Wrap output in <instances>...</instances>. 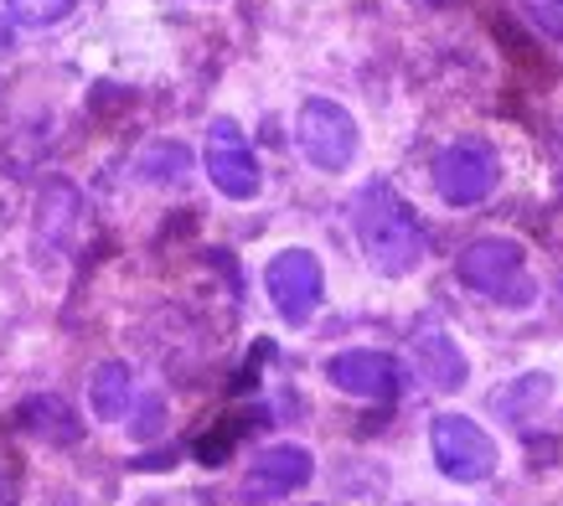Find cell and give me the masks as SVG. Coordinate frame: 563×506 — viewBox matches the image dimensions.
Listing matches in <instances>:
<instances>
[{"instance_id":"cell-10","label":"cell","mask_w":563,"mask_h":506,"mask_svg":"<svg viewBox=\"0 0 563 506\" xmlns=\"http://www.w3.org/2000/svg\"><path fill=\"white\" fill-rule=\"evenodd\" d=\"M310 450L300 444H274L264 455L254 460V471H249V496H285V491L306 486L310 481Z\"/></svg>"},{"instance_id":"cell-2","label":"cell","mask_w":563,"mask_h":506,"mask_svg":"<svg viewBox=\"0 0 563 506\" xmlns=\"http://www.w3.org/2000/svg\"><path fill=\"white\" fill-rule=\"evenodd\" d=\"M461 279L471 289H481L486 300L496 305H532V279L528 264H522V249L512 238H476L471 249L461 253Z\"/></svg>"},{"instance_id":"cell-11","label":"cell","mask_w":563,"mask_h":506,"mask_svg":"<svg viewBox=\"0 0 563 506\" xmlns=\"http://www.w3.org/2000/svg\"><path fill=\"white\" fill-rule=\"evenodd\" d=\"M130 393H135V377H130V367H120V362H103L99 372H93V388H88V404H93V414L99 419H124V408H130Z\"/></svg>"},{"instance_id":"cell-3","label":"cell","mask_w":563,"mask_h":506,"mask_svg":"<svg viewBox=\"0 0 563 506\" xmlns=\"http://www.w3.org/2000/svg\"><path fill=\"white\" fill-rule=\"evenodd\" d=\"M295 140L316 170H346L357 155V119L331 99H306L295 119Z\"/></svg>"},{"instance_id":"cell-14","label":"cell","mask_w":563,"mask_h":506,"mask_svg":"<svg viewBox=\"0 0 563 506\" xmlns=\"http://www.w3.org/2000/svg\"><path fill=\"white\" fill-rule=\"evenodd\" d=\"M11 47V26H5V21H0V52Z\"/></svg>"},{"instance_id":"cell-5","label":"cell","mask_w":563,"mask_h":506,"mask_svg":"<svg viewBox=\"0 0 563 506\" xmlns=\"http://www.w3.org/2000/svg\"><path fill=\"white\" fill-rule=\"evenodd\" d=\"M501 182V161L486 140H455L444 145L440 161H434V186L450 207H476L486 202Z\"/></svg>"},{"instance_id":"cell-4","label":"cell","mask_w":563,"mask_h":506,"mask_svg":"<svg viewBox=\"0 0 563 506\" xmlns=\"http://www.w3.org/2000/svg\"><path fill=\"white\" fill-rule=\"evenodd\" d=\"M429 444H434V465L450 481H461V486H476V481H486L496 471L492 435L476 419H465V414H440L434 429H429Z\"/></svg>"},{"instance_id":"cell-7","label":"cell","mask_w":563,"mask_h":506,"mask_svg":"<svg viewBox=\"0 0 563 506\" xmlns=\"http://www.w3.org/2000/svg\"><path fill=\"white\" fill-rule=\"evenodd\" d=\"M207 176L218 186L222 197H233V202H249L258 197V161L249 151V140L233 119H212V130H207Z\"/></svg>"},{"instance_id":"cell-13","label":"cell","mask_w":563,"mask_h":506,"mask_svg":"<svg viewBox=\"0 0 563 506\" xmlns=\"http://www.w3.org/2000/svg\"><path fill=\"white\" fill-rule=\"evenodd\" d=\"M517 6H522V16H528L543 36L563 42V0H517Z\"/></svg>"},{"instance_id":"cell-9","label":"cell","mask_w":563,"mask_h":506,"mask_svg":"<svg viewBox=\"0 0 563 506\" xmlns=\"http://www.w3.org/2000/svg\"><path fill=\"white\" fill-rule=\"evenodd\" d=\"M413 362H419V372H424L429 388L455 393L465 383V356H461L455 337H450L440 321H419V326H413Z\"/></svg>"},{"instance_id":"cell-12","label":"cell","mask_w":563,"mask_h":506,"mask_svg":"<svg viewBox=\"0 0 563 506\" xmlns=\"http://www.w3.org/2000/svg\"><path fill=\"white\" fill-rule=\"evenodd\" d=\"M73 6H78V0H5V11H11L21 26H36V32H47V26H57V21H68Z\"/></svg>"},{"instance_id":"cell-8","label":"cell","mask_w":563,"mask_h":506,"mask_svg":"<svg viewBox=\"0 0 563 506\" xmlns=\"http://www.w3.org/2000/svg\"><path fill=\"white\" fill-rule=\"evenodd\" d=\"M325 377L352 398H393L398 393V367L383 352H342L325 362Z\"/></svg>"},{"instance_id":"cell-1","label":"cell","mask_w":563,"mask_h":506,"mask_svg":"<svg viewBox=\"0 0 563 506\" xmlns=\"http://www.w3.org/2000/svg\"><path fill=\"white\" fill-rule=\"evenodd\" d=\"M352 222H357V238H362V253L377 274L388 279H404V274L419 270L424 258V228L413 218V207L393 191L388 182H367L352 202Z\"/></svg>"},{"instance_id":"cell-6","label":"cell","mask_w":563,"mask_h":506,"mask_svg":"<svg viewBox=\"0 0 563 506\" xmlns=\"http://www.w3.org/2000/svg\"><path fill=\"white\" fill-rule=\"evenodd\" d=\"M264 289H269L274 310L285 316L290 326H306L316 310H321V295H325V274H321V258L310 249H285L269 258L264 270Z\"/></svg>"}]
</instances>
